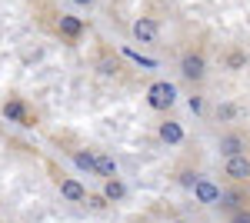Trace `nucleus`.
<instances>
[{"label":"nucleus","mask_w":250,"mask_h":223,"mask_svg":"<svg viewBox=\"0 0 250 223\" xmlns=\"http://www.w3.org/2000/svg\"><path fill=\"white\" fill-rule=\"evenodd\" d=\"M147 100H150V107H154V110H167L173 100H177V90H173V83L160 80V83H154V87L147 90Z\"/></svg>","instance_id":"f257e3e1"},{"label":"nucleus","mask_w":250,"mask_h":223,"mask_svg":"<svg viewBox=\"0 0 250 223\" xmlns=\"http://www.w3.org/2000/svg\"><path fill=\"white\" fill-rule=\"evenodd\" d=\"M244 150H247V140L240 137V133H227V137H220V153L230 160V157H244Z\"/></svg>","instance_id":"f03ea898"},{"label":"nucleus","mask_w":250,"mask_h":223,"mask_svg":"<svg viewBox=\"0 0 250 223\" xmlns=\"http://www.w3.org/2000/svg\"><path fill=\"white\" fill-rule=\"evenodd\" d=\"M180 70H184L187 80H200L204 70H207V63H204V57H200V54H187L184 60H180Z\"/></svg>","instance_id":"7ed1b4c3"},{"label":"nucleus","mask_w":250,"mask_h":223,"mask_svg":"<svg viewBox=\"0 0 250 223\" xmlns=\"http://www.w3.org/2000/svg\"><path fill=\"white\" fill-rule=\"evenodd\" d=\"M193 197L200 203H220V186L210 183V180H197L193 183Z\"/></svg>","instance_id":"20e7f679"},{"label":"nucleus","mask_w":250,"mask_h":223,"mask_svg":"<svg viewBox=\"0 0 250 223\" xmlns=\"http://www.w3.org/2000/svg\"><path fill=\"white\" fill-rule=\"evenodd\" d=\"M134 37L140 40V43H154V37H157V23L150 17H140L134 23Z\"/></svg>","instance_id":"39448f33"},{"label":"nucleus","mask_w":250,"mask_h":223,"mask_svg":"<svg viewBox=\"0 0 250 223\" xmlns=\"http://www.w3.org/2000/svg\"><path fill=\"white\" fill-rule=\"evenodd\" d=\"M227 177H233V180H247L250 177V160L247 157H230V160H227Z\"/></svg>","instance_id":"423d86ee"},{"label":"nucleus","mask_w":250,"mask_h":223,"mask_svg":"<svg viewBox=\"0 0 250 223\" xmlns=\"http://www.w3.org/2000/svg\"><path fill=\"white\" fill-rule=\"evenodd\" d=\"M57 27H60V34H67V37H80V30H83V23L77 17H60Z\"/></svg>","instance_id":"0eeeda50"},{"label":"nucleus","mask_w":250,"mask_h":223,"mask_svg":"<svg viewBox=\"0 0 250 223\" xmlns=\"http://www.w3.org/2000/svg\"><path fill=\"white\" fill-rule=\"evenodd\" d=\"M3 117H7V120H17V123H27V110H23L20 100H10V103L3 107Z\"/></svg>","instance_id":"6e6552de"},{"label":"nucleus","mask_w":250,"mask_h":223,"mask_svg":"<svg viewBox=\"0 0 250 223\" xmlns=\"http://www.w3.org/2000/svg\"><path fill=\"white\" fill-rule=\"evenodd\" d=\"M60 193H63L67 200H83V197H87L83 186H80L77 180H63V183H60Z\"/></svg>","instance_id":"1a4fd4ad"},{"label":"nucleus","mask_w":250,"mask_h":223,"mask_svg":"<svg viewBox=\"0 0 250 223\" xmlns=\"http://www.w3.org/2000/svg\"><path fill=\"white\" fill-rule=\"evenodd\" d=\"M160 140H167V143H180V140H184L180 123H164V127H160Z\"/></svg>","instance_id":"9d476101"},{"label":"nucleus","mask_w":250,"mask_h":223,"mask_svg":"<svg viewBox=\"0 0 250 223\" xmlns=\"http://www.w3.org/2000/svg\"><path fill=\"white\" fill-rule=\"evenodd\" d=\"M94 167H97V173H104V177H110V180L117 177V163L110 160V157H104V153L94 157Z\"/></svg>","instance_id":"9b49d317"},{"label":"nucleus","mask_w":250,"mask_h":223,"mask_svg":"<svg viewBox=\"0 0 250 223\" xmlns=\"http://www.w3.org/2000/svg\"><path fill=\"white\" fill-rule=\"evenodd\" d=\"M74 163H77L83 173H97V167H94V153H87V150H77V153H74Z\"/></svg>","instance_id":"f8f14e48"},{"label":"nucleus","mask_w":250,"mask_h":223,"mask_svg":"<svg viewBox=\"0 0 250 223\" xmlns=\"http://www.w3.org/2000/svg\"><path fill=\"white\" fill-rule=\"evenodd\" d=\"M124 193H127V190H124L120 180H107V186H104V197H107V200H124Z\"/></svg>","instance_id":"ddd939ff"},{"label":"nucleus","mask_w":250,"mask_h":223,"mask_svg":"<svg viewBox=\"0 0 250 223\" xmlns=\"http://www.w3.org/2000/svg\"><path fill=\"white\" fill-rule=\"evenodd\" d=\"M217 117H220V120H230V117H237V107H233V103H220Z\"/></svg>","instance_id":"4468645a"},{"label":"nucleus","mask_w":250,"mask_h":223,"mask_svg":"<svg viewBox=\"0 0 250 223\" xmlns=\"http://www.w3.org/2000/svg\"><path fill=\"white\" fill-rule=\"evenodd\" d=\"M220 200H224L220 206H227V210H233V206H240V203H244V197H240V193H230V197H220Z\"/></svg>","instance_id":"2eb2a0df"},{"label":"nucleus","mask_w":250,"mask_h":223,"mask_svg":"<svg viewBox=\"0 0 250 223\" xmlns=\"http://www.w3.org/2000/svg\"><path fill=\"white\" fill-rule=\"evenodd\" d=\"M227 63H230L233 70H237V67H244V63H247V57L240 54V50H233V54H230V57H227Z\"/></svg>","instance_id":"dca6fc26"},{"label":"nucleus","mask_w":250,"mask_h":223,"mask_svg":"<svg viewBox=\"0 0 250 223\" xmlns=\"http://www.w3.org/2000/svg\"><path fill=\"white\" fill-rule=\"evenodd\" d=\"M197 180H200V177H197L193 170H187V173H180V183H184V186H193Z\"/></svg>","instance_id":"f3484780"},{"label":"nucleus","mask_w":250,"mask_h":223,"mask_svg":"<svg viewBox=\"0 0 250 223\" xmlns=\"http://www.w3.org/2000/svg\"><path fill=\"white\" fill-rule=\"evenodd\" d=\"M100 74H107V77L117 74V63H114V60H100Z\"/></svg>","instance_id":"a211bd4d"},{"label":"nucleus","mask_w":250,"mask_h":223,"mask_svg":"<svg viewBox=\"0 0 250 223\" xmlns=\"http://www.w3.org/2000/svg\"><path fill=\"white\" fill-rule=\"evenodd\" d=\"M230 223H250V213H247V210H240V213H233Z\"/></svg>","instance_id":"6ab92c4d"},{"label":"nucleus","mask_w":250,"mask_h":223,"mask_svg":"<svg viewBox=\"0 0 250 223\" xmlns=\"http://www.w3.org/2000/svg\"><path fill=\"white\" fill-rule=\"evenodd\" d=\"M190 110H193V113L204 110V100H200V97H190Z\"/></svg>","instance_id":"aec40b11"},{"label":"nucleus","mask_w":250,"mask_h":223,"mask_svg":"<svg viewBox=\"0 0 250 223\" xmlns=\"http://www.w3.org/2000/svg\"><path fill=\"white\" fill-rule=\"evenodd\" d=\"M74 3H80V7H90V3H94V0H74Z\"/></svg>","instance_id":"412c9836"},{"label":"nucleus","mask_w":250,"mask_h":223,"mask_svg":"<svg viewBox=\"0 0 250 223\" xmlns=\"http://www.w3.org/2000/svg\"><path fill=\"white\" fill-rule=\"evenodd\" d=\"M180 223H184V220H180Z\"/></svg>","instance_id":"4be33fe9"}]
</instances>
